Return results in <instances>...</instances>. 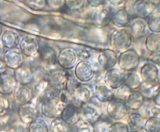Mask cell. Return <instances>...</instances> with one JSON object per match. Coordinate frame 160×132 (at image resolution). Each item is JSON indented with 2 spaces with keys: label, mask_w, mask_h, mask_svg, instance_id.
<instances>
[{
  "label": "cell",
  "mask_w": 160,
  "mask_h": 132,
  "mask_svg": "<svg viewBox=\"0 0 160 132\" xmlns=\"http://www.w3.org/2000/svg\"><path fill=\"white\" fill-rule=\"evenodd\" d=\"M58 93L49 86L36 97L40 103L41 113L45 117L54 119L61 116L62 111L66 104L59 99Z\"/></svg>",
  "instance_id": "6da1fadb"
},
{
  "label": "cell",
  "mask_w": 160,
  "mask_h": 132,
  "mask_svg": "<svg viewBox=\"0 0 160 132\" xmlns=\"http://www.w3.org/2000/svg\"><path fill=\"white\" fill-rule=\"evenodd\" d=\"M109 41L113 49L120 53L131 48L133 39L128 28H116L111 32Z\"/></svg>",
  "instance_id": "7a4b0ae2"
},
{
  "label": "cell",
  "mask_w": 160,
  "mask_h": 132,
  "mask_svg": "<svg viewBox=\"0 0 160 132\" xmlns=\"http://www.w3.org/2000/svg\"><path fill=\"white\" fill-rule=\"evenodd\" d=\"M141 63V56L138 51L131 48L118 55L117 64L119 68L124 73L136 71Z\"/></svg>",
  "instance_id": "3957f363"
},
{
  "label": "cell",
  "mask_w": 160,
  "mask_h": 132,
  "mask_svg": "<svg viewBox=\"0 0 160 132\" xmlns=\"http://www.w3.org/2000/svg\"><path fill=\"white\" fill-rule=\"evenodd\" d=\"M113 9L104 6L92 9L90 19L92 25L98 28H106L111 23Z\"/></svg>",
  "instance_id": "277c9868"
},
{
  "label": "cell",
  "mask_w": 160,
  "mask_h": 132,
  "mask_svg": "<svg viewBox=\"0 0 160 132\" xmlns=\"http://www.w3.org/2000/svg\"><path fill=\"white\" fill-rule=\"evenodd\" d=\"M70 74L63 69H54L48 73L49 86L56 92L58 93L66 89Z\"/></svg>",
  "instance_id": "5b68a950"
},
{
  "label": "cell",
  "mask_w": 160,
  "mask_h": 132,
  "mask_svg": "<svg viewBox=\"0 0 160 132\" xmlns=\"http://www.w3.org/2000/svg\"><path fill=\"white\" fill-rule=\"evenodd\" d=\"M157 7L148 0H140L136 2H131L129 7H124V8L132 18L137 17L146 19Z\"/></svg>",
  "instance_id": "8992f818"
},
{
  "label": "cell",
  "mask_w": 160,
  "mask_h": 132,
  "mask_svg": "<svg viewBox=\"0 0 160 132\" xmlns=\"http://www.w3.org/2000/svg\"><path fill=\"white\" fill-rule=\"evenodd\" d=\"M78 57L76 49L71 47L61 49L58 53V64L63 69L71 70L78 63Z\"/></svg>",
  "instance_id": "52a82bcc"
},
{
  "label": "cell",
  "mask_w": 160,
  "mask_h": 132,
  "mask_svg": "<svg viewBox=\"0 0 160 132\" xmlns=\"http://www.w3.org/2000/svg\"><path fill=\"white\" fill-rule=\"evenodd\" d=\"M38 56L39 62L41 64L44 69L51 71L54 69V68L58 64V53L56 50L51 46L44 45L41 46Z\"/></svg>",
  "instance_id": "ba28073f"
},
{
  "label": "cell",
  "mask_w": 160,
  "mask_h": 132,
  "mask_svg": "<svg viewBox=\"0 0 160 132\" xmlns=\"http://www.w3.org/2000/svg\"><path fill=\"white\" fill-rule=\"evenodd\" d=\"M126 103L120 99L114 98L108 102L106 106V113L112 119L119 121L123 119L128 113Z\"/></svg>",
  "instance_id": "9c48e42d"
},
{
  "label": "cell",
  "mask_w": 160,
  "mask_h": 132,
  "mask_svg": "<svg viewBox=\"0 0 160 132\" xmlns=\"http://www.w3.org/2000/svg\"><path fill=\"white\" fill-rule=\"evenodd\" d=\"M159 67L151 61L144 63L139 69V74L142 82L148 83H159Z\"/></svg>",
  "instance_id": "30bf717a"
},
{
  "label": "cell",
  "mask_w": 160,
  "mask_h": 132,
  "mask_svg": "<svg viewBox=\"0 0 160 132\" xmlns=\"http://www.w3.org/2000/svg\"><path fill=\"white\" fill-rule=\"evenodd\" d=\"M19 47L24 56L34 58L38 56L41 46L36 37L31 35H26L20 40Z\"/></svg>",
  "instance_id": "8fae6325"
},
{
  "label": "cell",
  "mask_w": 160,
  "mask_h": 132,
  "mask_svg": "<svg viewBox=\"0 0 160 132\" xmlns=\"http://www.w3.org/2000/svg\"><path fill=\"white\" fill-rule=\"evenodd\" d=\"M95 70L88 61H79L74 68V77L82 83H86L92 80Z\"/></svg>",
  "instance_id": "7c38bea8"
},
{
  "label": "cell",
  "mask_w": 160,
  "mask_h": 132,
  "mask_svg": "<svg viewBox=\"0 0 160 132\" xmlns=\"http://www.w3.org/2000/svg\"><path fill=\"white\" fill-rule=\"evenodd\" d=\"M126 73L119 68H112L105 71L103 83L112 89L121 86L124 82Z\"/></svg>",
  "instance_id": "4fadbf2b"
},
{
  "label": "cell",
  "mask_w": 160,
  "mask_h": 132,
  "mask_svg": "<svg viewBox=\"0 0 160 132\" xmlns=\"http://www.w3.org/2000/svg\"><path fill=\"white\" fill-rule=\"evenodd\" d=\"M80 106L81 118L91 125L96 124L102 116L101 109L91 101L84 103Z\"/></svg>",
  "instance_id": "5bb4252c"
},
{
  "label": "cell",
  "mask_w": 160,
  "mask_h": 132,
  "mask_svg": "<svg viewBox=\"0 0 160 132\" xmlns=\"http://www.w3.org/2000/svg\"><path fill=\"white\" fill-rule=\"evenodd\" d=\"M8 68L15 70L24 63V56L19 48H12L5 50L2 59Z\"/></svg>",
  "instance_id": "9a60e30c"
},
{
  "label": "cell",
  "mask_w": 160,
  "mask_h": 132,
  "mask_svg": "<svg viewBox=\"0 0 160 132\" xmlns=\"http://www.w3.org/2000/svg\"><path fill=\"white\" fill-rule=\"evenodd\" d=\"M72 103L79 106L89 102L94 96L93 89L86 83H79L73 90Z\"/></svg>",
  "instance_id": "2e32d148"
},
{
  "label": "cell",
  "mask_w": 160,
  "mask_h": 132,
  "mask_svg": "<svg viewBox=\"0 0 160 132\" xmlns=\"http://www.w3.org/2000/svg\"><path fill=\"white\" fill-rule=\"evenodd\" d=\"M96 61L99 66L104 71L112 68L117 64V53L113 49H104L98 54Z\"/></svg>",
  "instance_id": "e0dca14e"
},
{
  "label": "cell",
  "mask_w": 160,
  "mask_h": 132,
  "mask_svg": "<svg viewBox=\"0 0 160 132\" xmlns=\"http://www.w3.org/2000/svg\"><path fill=\"white\" fill-rule=\"evenodd\" d=\"M128 28L133 40H138L144 38L149 33L146 20L140 18H132Z\"/></svg>",
  "instance_id": "ac0fdd59"
},
{
  "label": "cell",
  "mask_w": 160,
  "mask_h": 132,
  "mask_svg": "<svg viewBox=\"0 0 160 132\" xmlns=\"http://www.w3.org/2000/svg\"><path fill=\"white\" fill-rule=\"evenodd\" d=\"M13 74L19 84L29 85L35 79V69L30 64L24 63L21 67L14 70Z\"/></svg>",
  "instance_id": "d6986e66"
},
{
  "label": "cell",
  "mask_w": 160,
  "mask_h": 132,
  "mask_svg": "<svg viewBox=\"0 0 160 132\" xmlns=\"http://www.w3.org/2000/svg\"><path fill=\"white\" fill-rule=\"evenodd\" d=\"M12 94L13 101L18 106L30 103L34 98L33 89L29 85L18 84Z\"/></svg>",
  "instance_id": "ffe728a7"
},
{
  "label": "cell",
  "mask_w": 160,
  "mask_h": 132,
  "mask_svg": "<svg viewBox=\"0 0 160 132\" xmlns=\"http://www.w3.org/2000/svg\"><path fill=\"white\" fill-rule=\"evenodd\" d=\"M39 111L35 103L30 102L27 104L19 106L18 115L20 121L26 124H29L38 115Z\"/></svg>",
  "instance_id": "44dd1931"
},
{
  "label": "cell",
  "mask_w": 160,
  "mask_h": 132,
  "mask_svg": "<svg viewBox=\"0 0 160 132\" xmlns=\"http://www.w3.org/2000/svg\"><path fill=\"white\" fill-rule=\"evenodd\" d=\"M18 84L13 74L6 71L0 74V94L5 96L12 94Z\"/></svg>",
  "instance_id": "7402d4cb"
},
{
  "label": "cell",
  "mask_w": 160,
  "mask_h": 132,
  "mask_svg": "<svg viewBox=\"0 0 160 132\" xmlns=\"http://www.w3.org/2000/svg\"><path fill=\"white\" fill-rule=\"evenodd\" d=\"M132 17L123 6L112 11L111 23L118 28H128Z\"/></svg>",
  "instance_id": "603a6c76"
},
{
  "label": "cell",
  "mask_w": 160,
  "mask_h": 132,
  "mask_svg": "<svg viewBox=\"0 0 160 132\" xmlns=\"http://www.w3.org/2000/svg\"><path fill=\"white\" fill-rule=\"evenodd\" d=\"M69 126L75 125L81 119L80 109L73 103L66 105L60 116Z\"/></svg>",
  "instance_id": "cb8c5ba5"
},
{
  "label": "cell",
  "mask_w": 160,
  "mask_h": 132,
  "mask_svg": "<svg viewBox=\"0 0 160 132\" xmlns=\"http://www.w3.org/2000/svg\"><path fill=\"white\" fill-rule=\"evenodd\" d=\"M93 93L95 98L101 103H108L114 98V89L104 83L95 84L93 88Z\"/></svg>",
  "instance_id": "d4e9b609"
},
{
  "label": "cell",
  "mask_w": 160,
  "mask_h": 132,
  "mask_svg": "<svg viewBox=\"0 0 160 132\" xmlns=\"http://www.w3.org/2000/svg\"><path fill=\"white\" fill-rule=\"evenodd\" d=\"M0 39L4 48L7 49L17 48L21 40L19 34L11 29L5 30L1 34Z\"/></svg>",
  "instance_id": "484cf974"
},
{
  "label": "cell",
  "mask_w": 160,
  "mask_h": 132,
  "mask_svg": "<svg viewBox=\"0 0 160 132\" xmlns=\"http://www.w3.org/2000/svg\"><path fill=\"white\" fill-rule=\"evenodd\" d=\"M145 98L139 90H132L124 102L129 109L138 110L144 104Z\"/></svg>",
  "instance_id": "4316f807"
},
{
  "label": "cell",
  "mask_w": 160,
  "mask_h": 132,
  "mask_svg": "<svg viewBox=\"0 0 160 132\" xmlns=\"http://www.w3.org/2000/svg\"><path fill=\"white\" fill-rule=\"evenodd\" d=\"M144 44L149 54L160 53V33H149L144 38Z\"/></svg>",
  "instance_id": "83f0119b"
},
{
  "label": "cell",
  "mask_w": 160,
  "mask_h": 132,
  "mask_svg": "<svg viewBox=\"0 0 160 132\" xmlns=\"http://www.w3.org/2000/svg\"><path fill=\"white\" fill-rule=\"evenodd\" d=\"M128 125L131 132L137 131L144 129L146 119L139 113L132 112L128 115Z\"/></svg>",
  "instance_id": "f1b7e54d"
},
{
  "label": "cell",
  "mask_w": 160,
  "mask_h": 132,
  "mask_svg": "<svg viewBox=\"0 0 160 132\" xmlns=\"http://www.w3.org/2000/svg\"><path fill=\"white\" fill-rule=\"evenodd\" d=\"M149 33H160V7L158 6L146 19Z\"/></svg>",
  "instance_id": "f546056e"
},
{
  "label": "cell",
  "mask_w": 160,
  "mask_h": 132,
  "mask_svg": "<svg viewBox=\"0 0 160 132\" xmlns=\"http://www.w3.org/2000/svg\"><path fill=\"white\" fill-rule=\"evenodd\" d=\"M142 79L136 71L126 73L124 84L131 90H138L141 83Z\"/></svg>",
  "instance_id": "4dcf8cb0"
},
{
  "label": "cell",
  "mask_w": 160,
  "mask_h": 132,
  "mask_svg": "<svg viewBox=\"0 0 160 132\" xmlns=\"http://www.w3.org/2000/svg\"><path fill=\"white\" fill-rule=\"evenodd\" d=\"M49 131V132H70V127L61 117H58L51 121Z\"/></svg>",
  "instance_id": "1f68e13d"
},
{
  "label": "cell",
  "mask_w": 160,
  "mask_h": 132,
  "mask_svg": "<svg viewBox=\"0 0 160 132\" xmlns=\"http://www.w3.org/2000/svg\"><path fill=\"white\" fill-rule=\"evenodd\" d=\"M28 132H49L47 123L41 118H36L28 126Z\"/></svg>",
  "instance_id": "d6a6232c"
},
{
  "label": "cell",
  "mask_w": 160,
  "mask_h": 132,
  "mask_svg": "<svg viewBox=\"0 0 160 132\" xmlns=\"http://www.w3.org/2000/svg\"><path fill=\"white\" fill-rule=\"evenodd\" d=\"M86 0H64L66 13H77L85 8Z\"/></svg>",
  "instance_id": "836d02e7"
},
{
  "label": "cell",
  "mask_w": 160,
  "mask_h": 132,
  "mask_svg": "<svg viewBox=\"0 0 160 132\" xmlns=\"http://www.w3.org/2000/svg\"><path fill=\"white\" fill-rule=\"evenodd\" d=\"M159 84L160 83H148L142 82L138 90L145 98L151 99Z\"/></svg>",
  "instance_id": "e575fe53"
},
{
  "label": "cell",
  "mask_w": 160,
  "mask_h": 132,
  "mask_svg": "<svg viewBox=\"0 0 160 132\" xmlns=\"http://www.w3.org/2000/svg\"><path fill=\"white\" fill-rule=\"evenodd\" d=\"M144 129L146 132H160V117L153 116L146 119Z\"/></svg>",
  "instance_id": "d590c367"
},
{
  "label": "cell",
  "mask_w": 160,
  "mask_h": 132,
  "mask_svg": "<svg viewBox=\"0 0 160 132\" xmlns=\"http://www.w3.org/2000/svg\"><path fill=\"white\" fill-rule=\"evenodd\" d=\"M108 132H130V129L128 123L118 121L110 124Z\"/></svg>",
  "instance_id": "8d00e7d4"
},
{
  "label": "cell",
  "mask_w": 160,
  "mask_h": 132,
  "mask_svg": "<svg viewBox=\"0 0 160 132\" xmlns=\"http://www.w3.org/2000/svg\"><path fill=\"white\" fill-rule=\"evenodd\" d=\"M131 91V89H130L128 86L123 84L121 86L114 90V98L122 99L124 101Z\"/></svg>",
  "instance_id": "74e56055"
},
{
  "label": "cell",
  "mask_w": 160,
  "mask_h": 132,
  "mask_svg": "<svg viewBox=\"0 0 160 132\" xmlns=\"http://www.w3.org/2000/svg\"><path fill=\"white\" fill-rule=\"evenodd\" d=\"M13 115L8 111L2 114H0V130L6 129L12 124H11L13 121Z\"/></svg>",
  "instance_id": "f35d334b"
},
{
  "label": "cell",
  "mask_w": 160,
  "mask_h": 132,
  "mask_svg": "<svg viewBox=\"0 0 160 132\" xmlns=\"http://www.w3.org/2000/svg\"><path fill=\"white\" fill-rule=\"evenodd\" d=\"M75 126V132H94V129L92 126L82 119H81Z\"/></svg>",
  "instance_id": "ab89813d"
},
{
  "label": "cell",
  "mask_w": 160,
  "mask_h": 132,
  "mask_svg": "<svg viewBox=\"0 0 160 132\" xmlns=\"http://www.w3.org/2000/svg\"><path fill=\"white\" fill-rule=\"evenodd\" d=\"M58 96L59 98V99L65 104L72 103V94L67 89H64L58 92Z\"/></svg>",
  "instance_id": "60d3db41"
},
{
  "label": "cell",
  "mask_w": 160,
  "mask_h": 132,
  "mask_svg": "<svg viewBox=\"0 0 160 132\" xmlns=\"http://www.w3.org/2000/svg\"><path fill=\"white\" fill-rule=\"evenodd\" d=\"M10 108L9 100L5 96H0V114L7 113Z\"/></svg>",
  "instance_id": "b9f144b4"
},
{
  "label": "cell",
  "mask_w": 160,
  "mask_h": 132,
  "mask_svg": "<svg viewBox=\"0 0 160 132\" xmlns=\"http://www.w3.org/2000/svg\"><path fill=\"white\" fill-rule=\"evenodd\" d=\"M78 59H80V61H88L92 56L91 52L86 48H80L76 49Z\"/></svg>",
  "instance_id": "7bdbcfd3"
},
{
  "label": "cell",
  "mask_w": 160,
  "mask_h": 132,
  "mask_svg": "<svg viewBox=\"0 0 160 132\" xmlns=\"http://www.w3.org/2000/svg\"><path fill=\"white\" fill-rule=\"evenodd\" d=\"M96 124V128L94 130L97 132H108V128L110 125L108 122L106 121H101L99 122V121L94 124Z\"/></svg>",
  "instance_id": "ee69618b"
},
{
  "label": "cell",
  "mask_w": 160,
  "mask_h": 132,
  "mask_svg": "<svg viewBox=\"0 0 160 132\" xmlns=\"http://www.w3.org/2000/svg\"><path fill=\"white\" fill-rule=\"evenodd\" d=\"M88 6L92 8H98L106 4L107 0H86Z\"/></svg>",
  "instance_id": "f6af8a7d"
},
{
  "label": "cell",
  "mask_w": 160,
  "mask_h": 132,
  "mask_svg": "<svg viewBox=\"0 0 160 132\" xmlns=\"http://www.w3.org/2000/svg\"><path fill=\"white\" fill-rule=\"evenodd\" d=\"M148 61H151L156 64L158 67H160V53L149 54L148 56Z\"/></svg>",
  "instance_id": "bcb514c9"
},
{
  "label": "cell",
  "mask_w": 160,
  "mask_h": 132,
  "mask_svg": "<svg viewBox=\"0 0 160 132\" xmlns=\"http://www.w3.org/2000/svg\"><path fill=\"white\" fill-rule=\"evenodd\" d=\"M105 71H95L94 75L93 77L92 80L95 83V84H101V83H103V78H104V75Z\"/></svg>",
  "instance_id": "7dc6e473"
},
{
  "label": "cell",
  "mask_w": 160,
  "mask_h": 132,
  "mask_svg": "<svg viewBox=\"0 0 160 132\" xmlns=\"http://www.w3.org/2000/svg\"><path fill=\"white\" fill-rule=\"evenodd\" d=\"M8 132H27L28 128H25L22 125H11L7 128Z\"/></svg>",
  "instance_id": "c3c4849f"
},
{
  "label": "cell",
  "mask_w": 160,
  "mask_h": 132,
  "mask_svg": "<svg viewBox=\"0 0 160 132\" xmlns=\"http://www.w3.org/2000/svg\"><path fill=\"white\" fill-rule=\"evenodd\" d=\"M151 99L154 105L160 108V84L156 89Z\"/></svg>",
  "instance_id": "681fc988"
},
{
  "label": "cell",
  "mask_w": 160,
  "mask_h": 132,
  "mask_svg": "<svg viewBox=\"0 0 160 132\" xmlns=\"http://www.w3.org/2000/svg\"><path fill=\"white\" fill-rule=\"evenodd\" d=\"M112 7H120L124 5L127 0H107Z\"/></svg>",
  "instance_id": "f907efd6"
},
{
  "label": "cell",
  "mask_w": 160,
  "mask_h": 132,
  "mask_svg": "<svg viewBox=\"0 0 160 132\" xmlns=\"http://www.w3.org/2000/svg\"><path fill=\"white\" fill-rule=\"evenodd\" d=\"M7 66L2 59L0 58V74H3L7 71Z\"/></svg>",
  "instance_id": "816d5d0a"
},
{
  "label": "cell",
  "mask_w": 160,
  "mask_h": 132,
  "mask_svg": "<svg viewBox=\"0 0 160 132\" xmlns=\"http://www.w3.org/2000/svg\"><path fill=\"white\" fill-rule=\"evenodd\" d=\"M4 51H5V48L3 46L2 42H1V41L0 39V58L1 57H2V55H3L4 53Z\"/></svg>",
  "instance_id": "f5cc1de1"
},
{
  "label": "cell",
  "mask_w": 160,
  "mask_h": 132,
  "mask_svg": "<svg viewBox=\"0 0 160 132\" xmlns=\"http://www.w3.org/2000/svg\"><path fill=\"white\" fill-rule=\"evenodd\" d=\"M151 3H152L153 4L159 6L160 5V0H148Z\"/></svg>",
  "instance_id": "db71d44e"
},
{
  "label": "cell",
  "mask_w": 160,
  "mask_h": 132,
  "mask_svg": "<svg viewBox=\"0 0 160 132\" xmlns=\"http://www.w3.org/2000/svg\"><path fill=\"white\" fill-rule=\"evenodd\" d=\"M134 132H146V131L144 129H141V130H139L137 131H134Z\"/></svg>",
  "instance_id": "11a10c76"
},
{
  "label": "cell",
  "mask_w": 160,
  "mask_h": 132,
  "mask_svg": "<svg viewBox=\"0 0 160 132\" xmlns=\"http://www.w3.org/2000/svg\"><path fill=\"white\" fill-rule=\"evenodd\" d=\"M0 132H8L7 128L6 129H1Z\"/></svg>",
  "instance_id": "9f6ffc18"
},
{
  "label": "cell",
  "mask_w": 160,
  "mask_h": 132,
  "mask_svg": "<svg viewBox=\"0 0 160 132\" xmlns=\"http://www.w3.org/2000/svg\"><path fill=\"white\" fill-rule=\"evenodd\" d=\"M1 34H2V28H1V26L0 25V36L1 35Z\"/></svg>",
  "instance_id": "6f0895ef"
},
{
  "label": "cell",
  "mask_w": 160,
  "mask_h": 132,
  "mask_svg": "<svg viewBox=\"0 0 160 132\" xmlns=\"http://www.w3.org/2000/svg\"><path fill=\"white\" fill-rule=\"evenodd\" d=\"M131 2H136V1H140V0H129Z\"/></svg>",
  "instance_id": "680465c9"
},
{
  "label": "cell",
  "mask_w": 160,
  "mask_h": 132,
  "mask_svg": "<svg viewBox=\"0 0 160 132\" xmlns=\"http://www.w3.org/2000/svg\"><path fill=\"white\" fill-rule=\"evenodd\" d=\"M159 83H160V71H159Z\"/></svg>",
  "instance_id": "91938a15"
},
{
  "label": "cell",
  "mask_w": 160,
  "mask_h": 132,
  "mask_svg": "<svg viewBox=\"0 0 160 132\" xmlns=\"http://www.w3.org/2000/svg\"><path fill=\"white\" fill-rule=\"evenodd\" d=\"M159 7H160V5H159Z\"/></svg>",
  "instance_id": "94428289"
}]
</instances>
